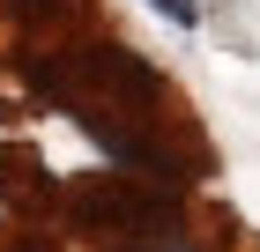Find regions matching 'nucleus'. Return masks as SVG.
<instances>
[{"instance_id":"1","label":"nucleus","mask_w":260,"mask_h":252,"mask_svg":"<svg viewBox=\"0 0 260 252\" xmlns=\"http://www.w3.org/2000/svg\"><path fill=\"white\" fill-rule=\"evenodd\" d=\"M67 230L97 252H186V215L171 186L126 178V171L67 186Z\"/></svg>"},{"instance_id":"2","label":"nucleus","mask_w":260,"mask_h":252,"mask_svg":"<svg viewBox=\"0 0 260 252\" xmlns=\"http://www.w3.org/2000/svg\"><path fill=\"white\" fill-rule=\"evenodd\" d=\"M30 82L45 97H60L67 112L89 126L104 112H126V119H149L164 97V82L149 59H134L126 45H82V52H60V59H30Z\"/></svg>"},{"instance_id":"3","label":"nucleus","mask_w":260,"mask_h":252,"mask_svg":"<svg viewBox=\"0 0 260 252\" xmlns=\"http://www.w3.org/2000/svg\"><path fill=\"white\" fill-rule=\"evenodd\" d=\"M149 8H156L164 22H179V30H193V22H201V8H193V0H149Z\"/></svg>"}]
</instances>
